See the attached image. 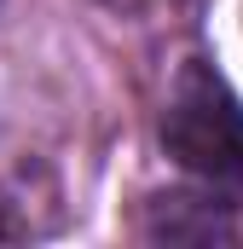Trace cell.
Listing matches in <instances>:
<instances>
[{
    "label": "cell",
    "mask_w": 243,
    "mask_h": 249,
    "mask_svg": "<svg viewBox=\"0 0 243 249\" xmlns=\"http://www.w3.org/2000/svg\"><path fill=\"white\" fill-rule=\"evenodd\" d=\"M162 151L214 203L243 209V99L203 58L180 64L162 105Z\"/></svg>",
    "instance_id": "6da1fadb"
},
{
    "label": "cell",
    "mask_w": 243,
    "mask_h": 249,
    "mask_svg": "<svg viewBox=\"0 0 243 249\" xmlns=\"http://www.w3.org/2000/svg\"><path fill=\"white\" fill-rule=\"evenodd\" d=\"M110 6H133V0H110Z\"/></svg>",
    "instance_id": "7a4b0ae2"
}]
</instances>
